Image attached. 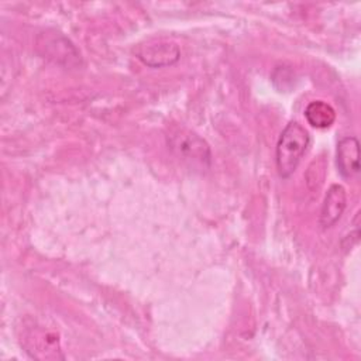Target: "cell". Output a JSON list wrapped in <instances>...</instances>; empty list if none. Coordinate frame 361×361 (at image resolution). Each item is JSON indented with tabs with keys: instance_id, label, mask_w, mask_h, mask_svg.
I'll list each match as a JSON object with an SVG mask.
<instances>
[{
	"instance_id": "obj_1",
	"label": "cell",
	"mask_w": 361,
	"mask_h": 361,
	"mask_svg": "<svg viewBox=\"0 0 361 361\" xmlns=\"http://www.w3.org/2000/svg\"><path fill=\"white\" fill-rule=\"evenodd\" d=\"M309 144L310 135L300 123L289 121L285 126L275 148L276 169L282 179H288L296 171Z\"/></svg>"
},
{
	"instance_id": "obj_2",
	"label": "cell",
	"mask_w": 361,
	"mask_h": 361,
	"mask_svg": "<svg viewBox=\"0 0 361 361\" xmlns=\"http://www.w3.org/2000/svg\"><path fill=\"white\" fill-rule=\"evenodd\" d=\"M168 144L179 158L192 166L207 168L210 165V148L197 134L182 127L176 128L168 137Z\"/></svg>"
},
{
	"instance_id": "obj_3",
	"label": "cell",
	"mask_w": 361,
	"mask_h": 361,
	"mask_svg": "<svg viewBox=\"0 0 361 361\" xmlns=\"http://www.w3.org/2000/svg\"><path fill=\"white\" fill-rule=\"evenodd\" d=\"M135 56L149 68H164L176 63L180 58V49L175 42L166 39L149 41L135 48Z\"/></svg>"
},
{
	"instance_id": "obj_4",
	"label": "cell",
	"mask_w": 361,
	"mask_h": 361,
	"mask_svg": "<svg viewBox=\"0 0 361 361\" xmlns=\"http://www.w3.org/2000/svg\"><path fill=\"white\" fill-rule=\"evenodd\" d=\"M24 347L25 351L37 360H59L63 358V354L61 353V344L56 334L44 331L41 329L31 330L24 337Z\"/></svg>"
},
{
	"instance_id": "obj_5",
	"label": "cell",
	"mask_w": 361,
	"mask_h": 361,
	"mask_svg": "<svg viewBox=\"0 0 361 361\" xmlns=\"http://www.w3.org/2000/svg\"><path fill=\"white\" fill-rule=\"evenodd\" d=\"M347 206V192L344 186L334 183L327 189V193L324 196L322 210H320V226L323 228H330L334 226L341 214L344 213Z\"/></svg>"
},
{
	"instance_id": "obj_6",
	"label": "cell",
	"mask_w": 361,
	"mask_h": 361,
	"mask_svg": "<svg viewBox=\"0 0 361 361\" xmlns=\"http://www.w3.org/2000/svg\"><path fill=\"white\" fill-rule=\"evenodd\" d=\"M336 162L343 178H353L360 172V142L355 137L347 135L337 142Z\"/></svg>"
},
{
	"instance_id": "obj_7",
	"label": "cell",
	"mask_w": 361,
	"mask_h": 361,
	"mask_svg": "<svg viewBox=\"0 0 361 361\" xmlns=\"http://www.w3.org/2000/svg\"><path fill=\"white\" fill-rule=\"evenodd\" d=\"M41 38H44V47L45 48V55L47 58L54 59L55 62H62V59L65 61V63H69V56L72 59H78L79 54L76 52V49L73 48V45L62 35L52 34L51 37L48 35H39Z\"/></svg>"
},
{
	"instance_id": "obj_8",
	"label": "cell",
	"mask_w": 361,
	"mask_h": 361,
	"mask_svg": "<svg viewBox=\"0 0 361 361\" xmlns=\"http://www.w3.org/2000/svg\"><path fill=\"white\" fill-rule=\"evenodd\" d=\"M307 123L314 128H329L336 121V110L323 100H313L305 109Z\"/></svg>"
}]
</instances>
